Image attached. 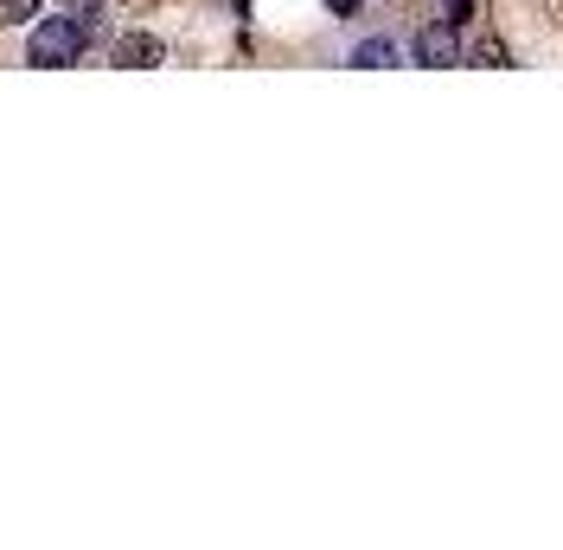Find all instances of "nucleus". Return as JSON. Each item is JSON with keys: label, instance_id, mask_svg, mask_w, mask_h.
I'll return each mask as SVG.
<instances>
[{"label": "nucleus", "instance_id": "1", "mask_svg": "<svg viewBox=\"0 0 563 550\" xmlns=\"http://www.w3.org/2000/svg\"><path fill=\"white\" fill-rule=\"evenodd\" d=\"M84 45H90V26L84 20H38L33 38H26V58L45 70H65L84 58Z\"/></svg>", "mask_w": 563, "mask_h": 550}, {"label": "nucleus", "instance_id": "2", "mask_svg": "<svg viewBox=\"0 0 563 550\" xmlns=\"http://www.w3.org/2000/svg\"><path fill=\"white\" fill-rule=\"evenodd\" d=\"M417 58H422V65H435V70L461 65V38H455V26H449V20L422 26V33H417Z\"/></svg>", "mask_w": 563, "mask_h": 550}, {"label": "nucleus", "instance_id": "3", "mask_svg": "<svg viewBox=\"0 0 563 550\" xmlns=\"http://www.w3.org/2000/svg\"><path fill=\"white\" fill-rule=\"evenodd\" d=\"M167 52H161V38L154 33H122L115 38V65H129V70H141V65H161Z\"/></svg>", "mask_w": 563, "mask_h": 550}, {"label": "nucleus", "instance_id": "4", "mask_svg": "<svg viewBox=\"0 0 563 550\" xmlns=\"http://www.w3.org/2000/svg\"><path fill=\"white\" fill-rule=\"evenodd\" d=\"M390 58H397V45H390V38H365V45L352 52V65H365V70H385Z\"/></svg>", "mask_w": 563, "mask_h": 550}, {"label": "nucleus", "instance_id": "5", "mask_svg": "<svg viewBox=\"0 0 563 550\" xmlns=\"http://www.w3.org/2000/svg\"><path fill=\"white\" fill-rule=\"evenodd\" d=\"M38 7H45V0H0V20L26 26V20H38Z\"/></svg>", "mask_w": 563, "mask_h": 550}, {"label": "nucleus", "instance_id": "6", "mask_svg": "<svg viewBox=\"0 0 563 550\" xmlns=\"http://www.w3.org/2000/svg\"><path fill=\"white\" fill-rule=\"evenodd\" d=\"M474 58H481V65H512V58H506V45H499V38H481V45H474Z\"/></svg>", "mask_w": 563, "mask_h": 550}, {"label": "nucleus", "instance_id": "7", "mask_svg": "<svg viewBox=\"0 0 563 550\" xmlns=\"http://www.w3.org/2000/svg\"><path fill=\"white\" fill-rule=\"evenodd\" d=\"M467 13H474V0H442V20H449V26H461Z\"/></svg>", "mask_w": 563, "mask_h": 550}]
</instances>
